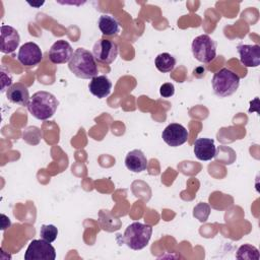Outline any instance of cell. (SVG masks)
<instances>
[{
	"label": "cell",
	"mask_w": 260,
	"mask_h": 260,
	"mask_svg": "<svg viewBox=\"0 0 260 260\" xmlns=\"http://www.w3.org/2000/svg\"><path fill=\"white\" fill-rule=\"evenodd\" d=\"M118 45L110 40H99L92 48V55L94 59L103 64L113 63L118 56Z\"/></svg>",
	"instance_id": "cell-7"
},
{
	"label": "cell",
	"mask_w": 260,
	"mask_h": 260,
	"mask_svg": "<svg viewBox=\"0 0 260 260\" xmlns=\"http://www.w3.org/2000/svg\"><path fill=\"white\" fill-rule=\"evenodd\" d=\"M193 150L195 156L199 160L203 161L210 160L216 155V146L214 144V140L211 138H197L194 142Z\"/></svg>",
	"instance_id": "cell-13"
},
{
	"label": "cell",
	"mask_w": 260,
	"mask_h": 260,
	"mask_svg": "<svg viewBox=\"0 0 260 260\" xmlns=\"http://www.w3.org/2000/svg\"><path fill=\"white\" fill-rule=\"evenodd\" d=\"M211 85L217 96L226 98L235 93L239 88L240 76L228 68H222L214 73Z\"/></svg>",
	"instance_id": "cell-4"
},
{
	"label": "cell",
	"mask_w": 260,
	"mask_h": 260,
	"mask_svg": "<svg viewBox=\"0 0 260 260\" xmlns=\"http://www.w3.org/2000/svg\"><path fill=\"white\" fill-rule=\"evenodd\" d=\"M68 68L76 77L81 79H91L99 72L92 53L83 48H77L74 51L68 62Z\"/></svg>",
	"instance_id": "cell-2"
},
{
	"label": "cell",
	"mask_w": 260,
	"mask_h": 260,
	"mask_svg": "<svg viewBox=\"0 0 260 260\" xmlns=\"http://www.w3.org/2000/svg\"><path fill=\"white\" fill-rule=\"evenodd\" d=\"M236 258L241 259V260H245V259L259 260L260 255H259V251L256 247L249 245V244H244L238 249Z\"/></svg>",
	"instance_id": "cell-19"
},
{
	"label": "cell",
	"mask_w": 260,
	"mask_h": 260,
	"mask_svg": "<svg viewBox=\"0 0 260 260\" xmlns=\"http://www.w3.org/2000/svg\"><path fill=\"white\" fill-rule=\"evenodd\" d=\"M147 158L140 149H133L126 154L125 166L133 173H140L147 168Z\"/></svg>",
	"instance_id": "cell-16"
},
{
	"label": "cell",
	"mask_w": 260,
	"mask_h": 260,
	"mask_svg": "<svg viewBox=\"0 0 260 260\" xmlns=\"http://www.w3.org/2000/svg\"><path fill=\"white\" fill-rule=\"evenodd\" d=\"M17 60L23 66L32 67L38 65L43 60V53L39 45L34 42H27L19 48Z\"/></svg>",
	"instance_id": "cell-8"
},
{
	"label": "cell",
	"mask_w": 260,
	"mask_h": 260,
	"mask_svg": "<svg viewBox=\"0 0 260 260\" xmlns=\"http://www.w3.org/2000/svg\"><path fill=\"white\" fill-rule=\"evenodd\" d=\"M98 25L100 30L105 36L113 37L118 35V32L120 31V23L118 19L110 14H102L99 17Z\"/></svg>",
	"instance_id": "cell-17"
},
{
	"label": "cell",
	"mask_w": 260,
	"mask_h": 260,
	"mask_svg": "<svg viewBox=\"0 0 260 260\" xmlns=\"http://www.w3.org/2000/svg\"><path fill=\"white\" fill-rule=\"evenodd\" d=\"M159 93L162 98H171L175 93V86L171 82H167L160 85Z\"/></svg>",
	"instance_id": "cell-22"
},
{
	"label": "cell",
	"mask_w": 260,
	"mask_h": 260,
	"mask_svg": "<svg viewBox=\"0 0 260 260\" xmlns=\"http://www.w3.org/2000/svg\"><path fill=\"white\" fill-rule=\"evenodd\" d=\"M1 47L0 50L4 54H10L13 53L20 42V37L18 31L10 26V25H1Z\"/></svg>",
	"instance_id": "cell-11"
},
{
	"label": "cell",
	"mask_w": 260,
	"mask_h": 260,
	"mask_svg": "<svg viewBox=\"0 0 260 260\" xmlns=\"http://www.w3.org/2000/svg\"><path fill=\"white\" fill-rule=\"evenodd\" d=\"M58 106L59 101L53 93L40 90L32 94L26 107L32 117L38 120L45 121L54 116Z\"/></svg>",
	"instance_id": "cell-1"
},
{
	"label": "cell",
	"mask_w": 260,
	"mask_h": 260,
	"mask_svg": "<svg viewBox=\"0 0 260 260\" xmlns=\"http://www.w3.org/2000/svg\"><path fill=\"white\" fill-rule=\"evenodd\" d=\"M1 217H2V220H1V228H2V230L4 231V230H6L7 228L10 226L11 222H10L9 217H7L5 214H1Z\"/></svg>",
	"instance_id": "cell-24"
},
{
	"label": "cell",
	"mask_w": 260,
	"mask_h": 260,
	"mask_svg": "<svg viewBox=\"0 0 260 260\" xmlns=\"http://www.w3.org/2000/svg\"><path fill=\"white\" fill-rule=\"evenodd\" d=\"M73 53V49L67 41L59 40L51 46L49 59L53 64H64L70 61Z\"/></svg>",
	"instance_id": "cell-10"
},
{
	"label": "cell",
	"mask_w": 260,
	"mask_h": 260,
	"mask_svg": "<svg viewBox=\"0 0 260 260\" xmlns=\"http://www.w3.org/2000/svg\"><path fill=\"white\" fill-rule=\"evenodd\" d=\"M240 61L245 67H258L260 64L259 45H239L237 47Z\"/></svg>",
	"instance_id": "cell-12"
},
{
	"label": "cell",
	"mask_w": 260,
	"mask_h": 260,
	"mask_svg": "<svg viewBox=\"0 0 260 260\" xmlns=\"http://www.w3.org/2000/svg\"><path fill=\"white\" fill-rule=\"evenodd\" d=\"M6 96L10 103H13L19 106H27L30 100L27 87L21 82L13 83L6 90Z\"/></svg>",
	"instance_id": "cell-15"
},
{
	"label": "cell",
	"mask_w": 260,
	"mask_h": 260,
	"mask_svg": "<svg viewBox=\"0 0 260 260\" xmlns=\"http://www.w3.org/2000/svg\"><path fill=\"white\" fill-rule=\"evenodd\" d=\"M176 58L170 53H160L155 57L154 64L158 71L162 73H168L174 70L176 66Z\"/></svg>",
	"instance_id": "cell-18"
},
{
	"label": "cell",
	"mask_w": 260,
	"mask_h": 260,
	"mask_svg": "<svg viewBox=\"0 0 260 260\" xmlns=\"http://www.w3.org/2000/svg\"><path fill=\"white\" fill-rule=\"evenodd\" d=\"M12 85V79L4 72H1V91L4 92Z\"/></svg>",
	"instance_id": "cell-23"
},
{
	"label": "cell",
	"mask_w": 260,
	"mask_h": 260,
	"mask_svg": "<svg viewBox=\"0 0 260 260\" xmlns=\"http://www.w3.org/2000/svg\"><path fill=\"white\" fill-rule=\"evenodd\" d=\"M41 239L52 243L58 236V229L54 224H43L40 230Z\"/></svg>",
	"instance_id": "cell-21"
},
{
	"label": "cell",
	"mask_w": 260,
	"mask_h": 260,
	"mask_svg": "<svg viewBox=\"0 0 260 260\" xmlns=\"http://www.w3.org/2000/svg\"><path fill=\"white\" fill-rule=\"evenodd\" d=\"M90 93L98 99H104L111 93L112 82L106 75H96L88 83Z\"/></svg>",
	"instance_id": "cell-14"
},
{
	"label": "cell",
	"mask_w": 260,
	"mask_h": 260,
	"mask_svg": "<svg viewBox=\"0 0 260 260\" xmlns=\"http://www.w3.org/2000/svg\"><path fill=\"white\" fill-rule=\"evenodd\" d=\"M162 140L172 147H177L184 144L189 137L188 130L181 124L171 123L161 133Z\"/></svg>",
	"instance_id": "cell-9"
},
{
	"label": "cell",
	"mask_w": 260,
	"mask_h": 260,
	"mask_svg": "<svg viewBox=\"0 0 260 260\" xmlns=\"http://www.w3.org/2000/svg\"><path fill=\"white\" fill-rule=\"evenodd\" d=\"M152 235V226L139 221L129 224L123 235L124 243L132 250H141L147 246Z\"/></svg>",
	"instance_id": "cell-3"
},
{
	"label": "cell",
	"mask_w": 260,
	"mask_h": 260,
	"mask_svg": "<svg viewBox=\"0 0 260 260\" xmlns=\"http://www.w3.org/2000/svg\"><path fill=\"white\" fill-rule=\"evenodd\" d=\"M25 260H55L56 259V250L51 245V243L41 239L32 240L25 253Z\"/></svg>",
	"instance_id": "cell-6"
},
{
	"label": "cell",
	"mask_w": 260,
	"mask_h": 260,
	"mask_svg": "<svg viewBox=\"0 0 260 260\" xmlns=\"http://www.w3.org/2000/svg\"><path fill=\"white\" fill-rule=\"evenodd\" d=\"M210 206L209 204L205 203V202H201L198 203L194 209H193V216L195 218H197L200 222H205L210 214Z\"/></svg>",
	"instance_id": "cell-20"
},
{
	"label": "cell",
	"mask_w": 260,
	"mask_h": 260,
	"mask_svg": "<svg viewBox=\"0 0 260 260\" xmlns=\"http://www.w3.org/2000/svg\"><path fill=\"white\" fill-rule=\"evenodd\" d=\"M194 58L201 63H210L216 57V43L208 35L196 37L191 45Z\"/></svg>",
	"instance_id": "cell-5"
}]
</instances>
